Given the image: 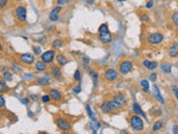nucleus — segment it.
I'll return each mask as SVG.
<instances>
[{"mask_svg":"<svg viewBox=\"0 0 178 134\" xmlns=\"http://www.w3.org/2000/svg\"><path fill=\"white\" fill-rule=\"evenodd\" d=\"M55 123H56V125H57V127H58L60 131H62V132H67V131L71 130L70 123H69L66 119H64V117H57L55 120Z\"/></svg>","mask_w":178,"mask_h":134,"instance_id":"20e7f679","label":"nucleus"},{"mask_svg":"<svg viewBox=\"0 0 178 134\" xmlns=\"http://www.w3.org/2000/svg\"><path fill=\"white\" fill-rule=\"evenodd\" d=\"M140 86L141 88L144 89L145 92H147V91H149V83H148V81H146V79H143L140 82Z\"/></svg>","mask_w":178,"mask_h":134,"instance_id":"a878e982","label":"nucleus"},{"mask_svg":"<svg viewBox=\"0 0 178 134\" xmlns=\"http://www.w3.org/2000/svg\"><path fill=\"white\" fill-rule=\"evenodd\" d=\"M153 95H154L155 98L159 101V102H160L161 104H165L164 97L161 96L160 91H159V88H158V86H157V85H154V87H153Z\"/></svg>","mask_w":178,"mask_h":134,"instance_id":"2eb2a0df","label":"nucleus"},{"mask_svg":"<svg viewBox=\"0 0 178 134\" xmlns=\"http://www.w3.org/2000/svg\"><path fill=\"white\" fill-rule=\"evenodd\" d=\"M61 11V6H58V7L54 8L49 15V19L51 21H57L59 19V12Z\"/></svg>","mask_w":178,"mask_h":134,"instance_id":"ddd939ff","label":"nucleus"},{"mask_svg":"<svg viewBox=\"0 0 178 134\" xmlns=\"http://www.w3.org/2000/svg\"><path fill=\"white\" fill-rule=\"evenodd\" d=\"M149 81H151V82H156V81H157V74H155V73L150 74V75H149Z\"/></svg>","mask_w":178,"mask_h":134,"instance_id":"4c0bfd02","label":"nucleus"},{"mask_svg":"<svg viewBox=\"0 0 178 134\" xmlns=\"http://www.w3.org/2000/svg\"><path fill=\"white\" fill-rule=\"evenodd\" d=\"M4 88H8V87L6 85V83H5V79H1V92L4 91Z\"/></svg>","mask_w":178,"mask_h":134,"instance_id":"79ce46f5","label":"nucleus"},{"mask_svg":"<svg viewBox=\"0 0 178 134\" xmlns=\"http://www.w3.org/2000/svg\"><path fill=\"white\" fill-rule=\"evenodd\" d=\"M50 72H51V74L54 75V77L57 79H60L61 78V69H60V67H58V66H51L50 67Z\"/></svg>","mask_w":178,"mask_h":134,"instance_id":"a211bd4d","label":"nucleus"},{"mask_svg":"<svg viewBox=\"0 0 178 134\" xmlns=\"http://www.w3.org/2000/svg\"><path fill=\"white\" fill-rule=\"evenodd\" d=\"M113 101L120 107V108H121L123 106H125L126 103H127V98L125 97V95H123L121 93L116 94V95L113 97Z\"/></svg>","mask_w":178,"mask_h":134,"instance_id":"9d476101","label":"nucleus"},{"mask_svg":"<svg viewBox=\"0 0 178 134\" xmlns=\"http://www.w3.org/2000/svg\"><path fill=\"white\" fill-rule=\"evenodd\" d=\"M36 82H37V84L39 86H47V85H49V83H50V76H49L48 74L41 75L36 79Z\"/></svg>","mask_w":178,"mask_h":134,"instance_id":"f8f14e48","label":"nucleus"},{"mask_svg":"<svg viewBox=\"0 0 178 134\" xmlns=\"http://www.w3.org/2000/svg\"><path fill=\"white\" fill-rule=\"evenodd\" d=\"M133 111H134V113H135V114H137V115H139V116H143L145 120H147L146 114H145L144 111L141 110V107L139 106V104H138V103H134L133 104Z\"/></svg>","mask_w":178,"mask_h":134,"instance_id":"f3484780","label":"nucleus"},{"mask_svg":"<svg viewBox=\"0 0 178 134\" xmlns=\"http://www.w3.org/2000/svg\"><path fill=\"white\" fill-rule=\"evenodd\" d=\"M105 79L108 81V82H114V81H116L118 78V72H117L116 69L114 68H109L107 69L106 72H105Z\"/></svg>","mask_w":178,"mask_h":134,"instance_id":"1a4fd4ad","label":"nucleus"},{"mask_svg":"<svg viewBox=\"0 0 178 134\" xmlns=\"http://www.w3.org/2000/svg\"><path fill=\"white\" fill-rule=\"evenodd\" d=\"M34 75H31V74H25L24 76H22V79L24 81H29V79H34Z\"/></svg>","mask_w":178,"mask_h":134,"instance_id":"c9c22d12","label":"nucleus"},{"mask_svg":"<svg viewBox=\"0 0 178 134\" xmlns=\"http://www.w3.org/2000/svg\"><path fill=\"white\" fill-rule=\"evenodd\" d=\"M16 17L18 18V20H20L21 22H25L27 19V9L24 6H18L16 8Z\"/></svg>","mask_w":178,"mask_h":134,"instance_id":"6e6552de","label":"nucleus"},{"mask_svg":"<svg viewBox=\"0 0 178 134\" xmlns=\"http://www.w3.org/2000/svg\"><path fill=\"white\" fill-rule=\"evenodd\" d=\"M19 60L24 64H27V65H30L35 62V56L32 54H29V53H26V54H21L19 56Z\"/></svg>","mask_w":178,"mask_h":134,"instance_id":"9b49d317","label":"nucleus"},{"mask_svg":"<svg viewBox=\"0 0 178 134\" xmlns=\"http://www.w3.org/2000/svg\"><path fill=\"white\" fill-rule=\"evenodd\" d=\"M117 1H119V2H121V1H126V0H117Z\"/></svg>","mask_w":178,"mask_h":134,"instance_id":"864d4df0","label":"nucleus"},{"mask_svg":"<svg viewBox=\"0 0 178 134\" xmlns=\"http://www.w3.org/2000/svg\"><path fill=\"white\" fill-rule=\"evenodd\" d=\"M51 100V96L50 95H44V96L41 97V101H42V103H49Z\"/></svg>","mask_w":178,"mask_h":134,"instance_id":"473e14b6","label":"nucleus"},{"mask_svg":"<svg viewBox=\"0 0 178 134\" xmlns=\"http://www.w3.org/2000/svg\"><path fill=\"white\" fill-rule=\"evenodd\" d=\"M89 127L91 129V131H93V133H97L98 132V130H100V127H101V124L98 122L97 120H91V122L89 123Z\"/></svg>","mask_w":178,"mask_h":134,"instance_id":"6ab92c4d","label":"nucleus"},{"mask_svg":"<svg viewBox=\"0 0 178 134\" xmlns=\"http://www.w3.org/2000/svg\"><path fill=\"white\" fill-rule=\"evenodd\" d=\"M86 112H87V114H88V116H89V119L90 120H97V117H96V115L94 114V112H93V110H91V107L89 106V105H86Z\"/></svg>","mask_w":178,"mask_h":134,"instance_id":"b1692460","label":"nucleus"},{"mask_svg":"<svg viewBox=\"0 0 178 134\" xmlns=\"http://www.w3.org/2000/svg\"><path fill=\"white\" fill-rule=\"evenodd\" d=\"M15 1H21V0H15Z\"/></svg>","mask_w":178,"mask_h":134,"instance_id":"5fc2aeb1","label":"nucleus"},{"mask_svg":"<svg viewBox=\"0 0 178 134\" xmlns=\"http://www.w3.org/2000/svg\"><path fill=\"white\" fill-rule=\"evenodd\" d=\"M8 70H9V68H8L7 66H4V67L1 68V72H2V74H4V73H6V72H8Z\"/></svg>","mask_w":178,"mask_h":134,"instance_id":"de8ad7c7","label":"nucleus"},{"mask_svg":"<svg viewBox=\"0 0 178 134\" xmlns=\"http://www.w3.org/2000/svg\"><path fill=\"white\" fill-rule=\"evenodd\" d=\"M11 68H12V70H14L15 73H19L21 70V68H20V66L18 65L17 63H12V67H11Z\"/></svg>","mask_w":178,"mask_h":134,"instance_id":"2f4dec72","label":"nucleus"},{"mask_svg":"<svg viewBox=\"0 0 178 134\" xmlns=\"http://www.w3.org/2000/svg\"><path fill=\"white\" fill-rule=\"evenodd\" d=\"M0 100H1V107L5 106V97L1 95V97H0Z\"/></svg>","mask_w":178,"mask_h":134,"instance_id":"09e8293b","label":"nucleus"},{"mask_svg":"<svg viewBox=\"0 0 178 134\" xmlns=\"http://www.w3.org/2000/svg\"><path fill=\"white\" fill-rule=\"evenodd\" d=\"M144 66L146 67L147 69H149V70H154V69L157 68L158 64L156 62H150V60H144Z\"/></svg>","mask_w":178,"mask_h":134,"instance_id":"4be33fe9","label":"nucleus"},{"mask_svg":"<svg viewBox=\"0 0 178 134\" xmlns=\"http://www.w3.org/2000/svg\"><path fill=\"white\" fill-rule=\"evenodd\" d=\"M173 91H174V93H175V96H176V98L178 100V88H177V87H173Z\"/></svg>","mask_w":178,"mask_h":134,"instance_id":"49530a36","label":"nucleus"},{"mask_svg":"<svg viewBox=\"0 0 178 134\" xmlns=\"http://www.w3.org/2000/svg\"><path fill=\"white\" fill-rule=\"evenodd\" d=\"M74 79L75 81H78V82H80V79H81V73H80V70L79 69H77L75 72V74H74Z\"/></svg>","mask_w":178,"mask_h":134,"instance_id":"7c9ffc66","label":"nucleus"},{"mask_svg":"<svg viewBox=\"0 0 178 134\" xmlns=\"http://www.w3.org/2000/svg\"><path fill=\"white\" fill-rule=\"evenodd\" d=\"M56 60H57V63H58L59 66H65L66 64H67V62H68V59H67V57H66L65 55H62V54H58V55L56 56Z\"/></svg>","mask_w":178,"mask_h":134,"instance_id":"aec40b11","label":"nucleus"},{"mask_svg":"<svg viewBox=\"0 0 178 134\" xmlns=\"http://www.w3.org/2000/svg\"><path fill=\"white\" fill-rule=\"evenodd\" d=\"M171 20H173L175 26L178 27V11H176V12L173 14V16H171Z\"/></svg>","mask_w":178,"mask_h":134,"instance_id":"c756f323","label":"nucleus"},{"mask_svg":"<svg viewBox=\"0 0 178 134\" xmlns=\"http://www.w3.org/2000/svg\"><path fill=\"white\" fill-rule=\"evenodd\" d=\"M52 47H54V48H60V47H62V41L60 40V39H56V40H54V43H52Z\"/></svg>","mask_w":178,"mask_h":134,"instance_id":"c85d7f7f","label":"nucleus"},{"mask_svg":"<svg viewBox=\"0 0 178 134\" xmlns=\"http://www.w3.org/2000/svg\"><path fill=\"white\" fill-rule=\"evenodd\" d=\"M34 53L36 54V55H41L42 53H41L40 46H35V47H34Z\"/></svg>","mask_w":178,"mask_h":134,"instance_id":"f704fd0d","label":"nucleus"},{"mask_svg":"<svg viewBox=\"0 0 178 134\" xmlns=\"http://www.w3.org/2000/svg\"><path fill=\"white\" fill-rule=\"evenodd\" d=\"M49 94H50V96H51V100H54V101H61L62 94H61V92H60L59 89H56V88L50 89Z\"/></svg>","mask_w":178,"mask_h":134,"instance_id":"dca6fc26","label":"nucleus"},{"mask_svg":"<svg viewBox=\"0 0 178 134\" xmlns=\"http://www.w3.org/2000/svg\"><path fill=\"white\" fill-rule=\"evenodd\" d=\"M72 92H74L75 94H79V93H80V92H81V86H80V84H79L77 87H74V88H72Z\"/></svg>","mask_w":178,"mask_h":134,"instance_id":"e433bc0d","label":"nucleus"},{"mask_svg":"<svg viewBox=\"0 0 178 134\" xmlns=\"http://www.w3.org/2000/svg\"><path fill=\"white\" fill-rule=\"evenodd\" d=\"M35 67H36V69H37L38 72H44L46 68H47V64L44 60H38L35 64Z\"/></svg>","mask_w":178,"mask_h":134,"instance_id":"412c9836","label":"nucleus"},{"mask_svg":"<svg viewBox=\"0 0 178 134\" xmlns=\"http://www.w3.org/2000/svg\"><path fill=\"white\" fill-rule=\"evenodd\" d=\"M160 68H161V70L165 73L171 72V65H169V64H163V65H160Z\"/></svg>","mask_w":178,"mask_h":134,"instance_id":"bb28decb","label":"nucleus"},{"mask_svg":"<svg viewBox=\"0 0 178 134\" xmlns=\"http://www.w3.org/2000/svg\"><path fill=\"white\" fill-rule=\"evenodd\" d=\"M30 97H31V100H34V101H37V98H38V96L37 95H35V94H31Z\"/></svg>","mask_w":178,"mask_h":134,"instance_id":"8fccbe9b","label":"nucleus"},{"mask_svg":"<svg viewBox=\"0 0 178 134\" xmlns=\"http://www.w3.org/2000/svg\"><path fill=\"white\" fill-rule=\"evenodd\" d=\"M161 127H163V121H157V122H155L154 125H153V131H154V132H158Z\"/></svg>","mask_w":178,"mask_h":134,"instance_id":"393cba45","label":"nucleus"},{"mask_svg":"<svg viewBox=\"0 0 178 134\" xmlns=\"http://www.w3.org/2000/svg\"><path fill=\"white\" fill-rule=\"evenodd\" d=\"M168 55L170 57H178V40H176L168 49Z\"/></svg>","mask_w":178,"mask_h":134,"instance_id":"4468645a","label":"nucleus"},{"mask_svg":"<svg viewBox=\"0 0 178 134\" xmlns=\"http://www.w3.org/2000/svg\"><path fill=\"white\" fill-rule=\"evenodd\" d=\"M88 73H89V75H91V77H93L94 85L97 86V85H98V78H99V74H98L97 72H94L93 69H88Z\"/></svg>","mask_w":178,"mask_h":134,"instance_id":"5701e85b","label":"nucleus"},{"mask_svg":"<svg viewBox=\"0 0 178 134\" xmlns=\"http://www.w3.org/2000/svg\"><path fill=\"white\" fill-rule=\"evenodd\" d=\"M20 102L22 104H25V105H28V104H29V100H28V98H21Z\"/></svg>","mask_w":178,"mask_h":134,"instance_id":"a18cd8bd","label":"nucleus"},{"mask_svg":"<svg viewBox=\"0 0 178 134\" xmlns=\"http://www.w3.org/2000/svg\"><path fill=\"white\" fill-rule=\"evenodd\" d=\"M164 40V35L161 33H154L147 37V43L151 45H158Z\"/></svg>","mask_w":178,"mask_h":134,"instance_id":"423d86ee","label":"nucleus"},{"mask_svg":"<svg viewBox=\"0 0 178 134\" xmlns=\"http://www.w3.org/2000/svg\"><path fill=\"white\" fill-rule=\"evenodd\" d=\"M28 115H29V117H32V116H34V114L31 113V112H29V113H28Z\"/></svg>","mask_w":178,"mask_h":134,"instance_id":"603ef678","label":"nucleus"},{"mask_svg":"<svg viewBox=\"0 0 178 134\" xmlns=\"http://www.w3.org/2000/svg\"><path fill=\"white\" fill-rule=\"evenodd\" d=\"M9 0H0V9H4L6 8V6L8 5Z\"/></svg>","mask_w":178,"mask_h":134,"instance_id":"72a5a7b5","label":"nucleus"},{"mask_svg":"<svg viewBox=\"0 0 178 134\" xmlns=\"http://www.w3.org/2000/svg\"><path fill=\"white\" fill-rule=\"evenodd\" d=\"M56 56L55 50H47L41 54V60H44L46 64H50L54 62V59H56Z\"/></svg>","mask_w":178,"mask_h":134,"instance_id":"0eeeda50","label":"nucleus"},{"mask_svg":"<svg viewBox=\"0 0 178 134\" xmlns=\"http://www.w3.org/2000/svg\"><path fill=\"white\" fill-rule=\"evenodd\" d=\"M140 20H141V21H144V22H146V21L149 20V17H148L147 15H143V16L140 17Z\"/></svg>","mask_w":178,"mask_h":134,"instance_id":"ea45409f","label":"nucleus"},{"mask_svg":"<svg viewBox=\"0 0 178 134\" xmlns=\"http://www.w3.org/2000/svg\"><path fill=\"white\" fill-rule=\"evenodd\" d=\"M153 7H154V1H153V0H149L147 4H146V8H147V9H150V8H153Z\"/></svg>","mask_w":178,"mask_h":134,"instance_id":"58836bf2","label":"nucleus"},{"mask_svg":"<svg viewBox=\"0 0 178 134\" xmlns=\"http://www.w3.org/2000/svg\"><path fill=\"white\" fill-rule=\"evenodd\" d=\"M70 0H58V5L59 6H62V5H66L68 4Z\"/></svg>","mask_w":178,"mask_h":134,"instance_id":"a19ab883","label":"nucleus"},{"mask_svg":"<svg viewBox=\"0 0 178 134\" xmlns=\"http://www.w3.org/2000/svg\"><path fill=\"white\" fill-rule=\"evenodd\" d=\"M81 60H82V63H85V64H89V63L91 62L90 58H88V57H82Z\"/></svg>","mask_w":178,"mask_h":134,"instance_id":"37998d69","label":"nucleus"},{"mask_svg":"<svg viewBox=\"0 0 178 134\" xmlns=\"http://www.w3.org/2000/svg\"><path fill=\"white\" fill-rule=\"evenodd\" d=\"M118 68H119V72L121 75H127L128 73H130L133 70L134 65L130 60H123V62L119 64Z\"/></svg>","mask_w":178,"mask_h":134,"instance_id":"39448f33","label":"nucleus"},{"mask_svg":"<svg viewBox=\"0 0 178 134\" xmlns=\"http://www.w3.org/2000/svg\"><path fill=\"white\" fill-rule=\"evenodd\" d=\"M12 78H14V77H12V74H11L9 70L6 72V73H4V79L6 81V82H11Z\"/></svg>","mask_w":178,"mask_h":134,"instance_id":"cd10ccee","label":"nucleus"},{"mask_svg":"<svg viewBox=\"0 0 178 134\" xmlns=\"http://www.w3.org/2000/svg\"><path fill=\"white\" fill-rule=\"evenodd\" d=\"M130 126L133 129L134 131H136V132H141V131L144 130V121L141 117H139V115H133V116L130 117Z\"/></svg>","mask_w":178,"mask_h":134,"instance_id":"f03ea898","label":"nucleus"},{"mask_svg":"<svg viewBox=\"0 0 178 134\" xmlns=\"http://www.w3.org/2000/svg\"><path fill=\"white\" fill-rule=\"evenodd\" d=\"M98 31H99V40L101 41L103 44H110V43L113 41V36L110 34L107 24L100 25Z\"/></svg>","mask_w":178,"mask_h":134,"instance_id":"f257e3e1","label":"nucleus"},{"mask_svg":"<svg viewBox=\"0 0 178 134\" xmlns=\"http://www.w3.org/2000/svg\"><path fill=\"white\" fill-rule=\"evenodd\" d=\"M94 1H95V0H88V4H89V5L94 4Z\"/></svg>","mask_w":178,"mask_h":134,"instance_id":"3c124183","label":"nucleus"},{"mask_svg":"<svg viewBox=\"0 0 178 134\" xmlns=\"http://www.w3.org/2000/svg\"><path fill=\"white\" fill-rule=\"evenodd\" d=\"M100 110L103 113H110L113 111H119L120 107L117 105L114 101H105L101 105H100Z\"/></svg>","mask_w":178,"mask_h":134,"instance_id":"7ed1b4c3","label":"nucleus"},{"mask_svg":"<svg viewBox=\"0 0 178 134\" xmlns=\"http://www.w3.org/2000/svg\"><path fill=\"white\" fill-rule=\"evenodd\" d=\"M173 133H174V134H178V125H177V124L173 126Z\"/></svg>","mask_w":178,"mask_h":134,"instance_id":"c03bdc74","label":"nucleus"}]
</instances>
